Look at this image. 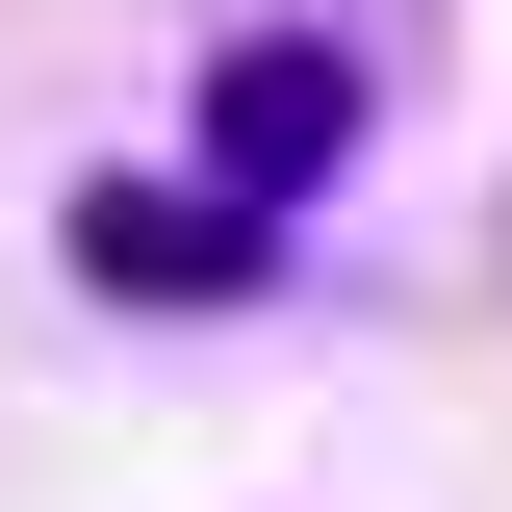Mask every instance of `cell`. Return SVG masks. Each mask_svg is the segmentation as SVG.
Listing matches in <instances>:
<instances>
[{
    "label": "cell",
    "instance_id": "obj_1",
    "mask_svg": "<svg viewBox=\"0 0 512 512\" xmlns=\"http://www.w3.org/2000/svg\"><path fill=\"white\" fill-rule=\"evenodd\" d=\"M359 128H384V77L333 52V26H231V52H205V180L231 205H333Z\"/></svg>",
    "mask_w": 512,
    "mask_h": 512
},
{
    "label": "cell",
    "instance_id": "obj_2",
    "mask_svg": "<svg viewBox=\"0 0 512 512\" xmlns=\"http://www.w3.org/2000/svg\"><path fill=\"white\" fill-rule=\"evenodd\" d=\"M77 282L103 308H231V282H282V205H231L180 154V180H77Z\"/></svg>",
    "mask_w": 512,
    "mask_h": 512
}]
</instances>
